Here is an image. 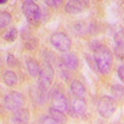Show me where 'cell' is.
Returning <instances> with one entry per match:
<instances>
[{"label": "cell", "instance_id": "d6986e66", "mask_svg": "<svg viewBox=\"0 0 124 124\" xmlns=\"http://www.w3.org/2000/svg\"><path fill=\"white\" fill-rule=\"evenodd\" d=\"M11 14L8 13V11H3L1 14H0V26H1V29H5L10 25V23H11Z\"/></svg>", "mask_w": 124, "mask_h": 124}, {"label": "cell", "instance_id": "4316f807", "mask_svg": "<svg viewBox=\"0 0 124 124\" xmlns=\"http://www.w3.org/2000/svg\"><path fill=\"white\" fill-rule=\"evenodd\" d=\"M114 55H116V57H117L118 60H124V50H123V48H118V47H116V50H114Z\"/></svg>", "mask_w": 124, "mask_h": 124}, {"label": "cell", "instance_id": "52a82bcc", "mask_svg": "<svg viewBox=\"0 0 124 124\" xmlns=\"http://www.w3.org/2000/svg\"><path fill=\"white\" fill-rule=\"evenodd\" d=\"M89 8V0H68L65 4V13L68 15H78Z\"/></svg>", "mask_w": 124, "mask_h": 124}, {"label": "cell", "instance_id": "3957f363", "mask_svg": "<svg viewBox=\"0 0 124 124\" xmlns=\"http://www.w3.org/2000/svg\"><path fill=\"white\" fill-rule=\"evenodd\" d=\"M50 44L58 52L66 54V52H70V50L72 47V40L67 34L61 32V31H56V32L51 34Z\"/></svg>", "mask_w": 124, "mask_h": 124}, {"label": "cell", "instance_id": "6da1fadb", "mask_svg": "<svg viewBox=\"0 0 124 124\" xmlns=\"http://www.w3.org/2000/svg\"><path fill=\"white\" fill-rule=\"evenodd\" d=\"M93 60L96 68L101 75H108L113 66V54L108 46L101 44L93 51Z\"/></svg>", "mask_w": 124, "mask_h": 124}, {"label": "cell", "instance_id": "8fae6325", "mask_svg": "<svg viewBox=\"0 0 124 124\" xmlns=\"http://www.w3.org/2000/svg\"><path fill=\"white\" fill-rule=\"evenodd\" d=\"M30 122V113L26 108H20L17 110H14L13 116H11V123L16 124H25Z\"/></svg>", "mask_w": 124, "mask_h": 124}, {"label": "cell", "instance_id": "30bf717a", "mask_svg": "<svg viewBox=\"0 0 124 124\" xmlns=\"http://www.w3.org/2000/svg\"><path fill=\"white\" fill-rule=\"evenodd\" d=\"M54 66L48 63V62H42V66H41V71H40V75H39V81L40 83H42L47 87H50V85L52 83V79H54Z\"/></svg>", "mask_w": 124, "mask_h": 124}, {"label": "cell", "instance_id": "2e32d148", "mask_svg": "<svg viewBox=\"0 0 124 124\" xmlns=\"http://www.w3.org/2000/svg\"><path fill=\"white\" fill-rule=\"evenodd\" d=\"M3 82H4L8 87H15V86L17 85L19 79H17V76H16L15 72H13V71H6L5 73L3 75Z\"/></svg>", "mask_w": 124, "mask_h": 124}, {"label": "cell", "instance_id": "9c48e42d", "mask_svg": "<svg viewBox=\"0 0 124 124\" xmlns=\"http://www.w3.org/2000/svg\"><path fill=\"white\" fill-rule=\"evenodd\" d=\"M68 110L72 112V114L78 118L83 117L87 112V103L85 97H75L73 101L71 102V104L68 106Z\"/></svg>", "mask_w": 124, "mask_h": 124}, {"label": "cell", "instance_id": "d4e9b609", "mask_svg": "<svg viewBox=\"0 0 124 124\" xmlns=\"http://www.w3.org/2000/svg\"><path fill=\"white\" fill-rule=\"evenodd\" d=\"M39 123H51V124H54V123H55V120L52 119V117H51L50 114H47V116H42V117H40Z\"/></svg>", "mask_w": 124, "mask_h": 124}, {"label": "cell", "instance_id": "277c9868", "mask_svg": "<svg viewBox=\"0 0 124 124\" xmlns=\"http://www.w3.org/2000/svg\"><path fill=\"white\" fill-rule=\"evenodd\" d=\"M21 10H23V14L24 16L26 17L27 23L31 24V25H37L41 20V9L40 6L31 1V0H25L23 3V6H21Z\"/></svg>", "mask_w": 124, "mask_h": 124}, {"label": "cell", "instance_id": "ac0fdd59", "mask_svg": "<svg viewBox=\"0 0 124 124\" xmlns=\"http://www.w3.org/2000/svg\"><path fill=\"white\" fill-rule=\"evenodd\" d=\"M112 96L116 101H123L124 99V87L122 85H112L110 86Z\"/></svg>", "mask_w": 124, "mask_h": 124}, {"label": "cell", "instance_id": "ffe728a7", "mask_svg": "<svg viewBox=\"0 0 124 124\" xmlns=\"http://www.w3.org/2000/svg\"><path fill=\"white\" fill-rule=\"evenodd\" d=\"M113 40H114L116 47H118V48H123V50H124V30H119L118 32L114 35Z\"/></svg>", "mask_w": 124, "mask_h": 124}, {"label": "cell", "instance_id": "83f0119b", "mask_svg": "<svg viewBox=\"0 0 124 124\" xmlns=\"http://www.w3.org/2000/svg\"><path fill=\"white\" fill-rule=\"evenodd\" d=\"M8 1V0H0V4H5Z\"/></svg>", "mask_w": 124, "mask_h": 124}, {"label": "cell", "instance_id": "484cf974", "mask_svg": "<svg viewBox=\"0 0 124 124\" xmlns=\"http://www.w3.org/2000/svg\"><path fill=\"white\" fill-rule=\"evenodd\" d=\"M117 75H118L119 79L124 83V63H122V65L118 67V70H117Z\"/></svg>", "mask_w": 124, "mask_h": 124}, {"label": "cell", "instance_id": "9a60e30c", "mask_svg": "<svg viewBox=\"0 0 124 124\" xmlns=\"http://www.w3.org/2000/svg\"><path fill=\"white\" fill-rule=\"evenodd\" d=\"M56 66H57V68H58V73H60V76L63 78L65 81H68V79H71V73H72V70L71 68H68L66 65H65V62L62 61L61 58H58L57 60V62H56Z\"/></svg>", "mask_w": 124, "mask_h": 124}, {"label": "cell", "instance_id": "8992f818", "mask_svg": "<svg viewBox=\"0 0 124 124\" xmlns=\"http://www.w3.org/2000/svg\"><path fill=\"white\" fill-rule=\"evenodd\" d=\"M48 88L50 87L37 82V85L32 86L30 89V96L32 98V101L36 102L40 106H44L46 103V101L48 99Z\"/></svg>", "mask_w": 124, "mask_h": 124}, {"label": "cell", "instance_id": "44dd1931", "mask_svg": "<svg viewBox=\"0 0 124 124\" xmlns=\"http://www.w3.org/2000/svg\"><path fill=\"white\" fill-rule=\"evenodd\" d=\"M42 57H44V62H48V63H51L52 66L56 65V62H57V58L55 57V55L52 52H50L46 48L42 51Z\"/></svg>", "mask_w": 124, "mask_h": 124}, {"label": "cell", "instance_id": "4fadbf2b", "mask_svg": "<svg viewBox=\"0 0 124 124\" xmlns=\"http://www.w3.org/2000/svg\"><path fill=\"white\" fill-rule=\"evenodd\" d=\"M26 68H27L29 75H30L31 77H32V78L39 77L40 71H41V66L39 65V62H37L35 58L29 57V58L26 60Z\"/></svg>", "mask_w": 124, "mask_h": 124}, {"label": "cell", "instance_id": "5bb4252c", "mask_svg": "<svg viewBox=\"0 0 124 124\" xmlns=\"http://www.w3.org/2000/svg\"><path fill=\"white\" fill-rule=\"evenodd\" d=\"M61 60L65 62V65L68 67V68H71L72 71H75V70H77L78 68V63H79V61H78V57H77V55H75V54H70V52H66L63 56L61 57Z\"/></svg>", "mask_w": 124, "mask_h": 124}, {"label": "cell", "instance_id": "603a6c76", "mask_svg": "<svg viewBox=\"0 0 124 124\" xmlns=\"http://www.w3.org/2000/svg\"><path fill=\"white\" fill-rule=\"evenodd\" d=\"M44 1L51 9H60L62 5H63L65 0H44Z\"/></svg>", "mask_w": 124, "mask_h": 124}, {"label": "cell", "instance_id": "7402d4cb", "mask_svg": "<svg viewBox=\"0 0 124 124\" xmlns=\"http://www.w3.org/2000/svg\"><path fill=\"white\" fill-rule=\"evenodd\" d=\"M16 36H17V30H16L15 27H11V29H10L8 32L4 35V40H6L8 42H13V41H15Z\"/></svg>", "mask_w": 124, "mask_h": 124}, {"label": "cell", "instance_id": "7a4b0ae2", "mask_svg": "<svg viewBox=\"0 0 124 124\" xmlns=\"http://www.w3.org/2000/svg\"><path fill=\"white\" fill-rule=\"evenodd\" d=\"M96 109H97V113L102 118H104V119L110 118L117 110V102L113 97L103 96L97 101Z\"/></svg>", "mask_w": 124, "mask_h": 124}, {"label": "cell", "instance_id": "5b68a950", "mask_svg": "<svg viewBox=\"0 0 124 124\" xmlns=\"http://www.w3.org/2000/svg\"><path fill=\"white\" fill-rule=\"evenodd\" d=\"M25 104V97L21 92L13 91L9 92L8 94L4 97V106L8 110H17L20 108H23Z\"/></svg>", "mask_w": 124, "mask_h": 124}, {"label": "cell", "instance_id": "e0dca14e", "mask_svg": "<svg viewBox=\"0 0 124 124\" xmlns=\"http://www.w3.org/2000/svg\"><path fill=\"white\" fill-rule=\"evenodd\" d=\"M48 114L52 117V119L55 120V123H66V116L65 112H62L55 107H51L48 109Z\"/></svg>", "mask_w": 124, "mask_h": 124}, {"label": "cell", "instance_id": "7c38bea8", "mask_svg": "<svg viewBox=\"0 0 124 124\" xmlns=\"http://www.w3.org/2000/svg\"><path fill=\"white\" fill-rule=\"evenodd\" d=\"M70 89L73 97H85L86 96V87L78 79H72L70 82Z\"/></svg>", "mask_w": 124, "mask_h": 124}, {"label": "cell", "instance_id": "ba28073f", "mask_svg": "<svg viewBox=\"0 0 124 124\" xmlns=\"http://www.w3.org/2000/svg\"><path fill=\"white\" fill-rule=\"evenodd\" d=\"M50 101H51V104L52 107L62 110V112H68V101L66 98V96L63 94V92L54 88L51 91V94H50Z\"/></svg>", "mask_w": 124, "mask_h": 124}, {"label": "cell", "instance_id": "cb8c5ba5", "mask_svg": "<svg viewBox=\"0 0 124 124\" xmlns=\"http://www.w3.org/2000/svg\"><path fill=\"white\" fill-rule=\"evenodd\" d=\"M6 63L10 66V67H15V66H17V60H16V57L14 56V55H8V60H6Z\"/></svg>", "mask_w": 124, "mask_h": 124}]
</instances>
